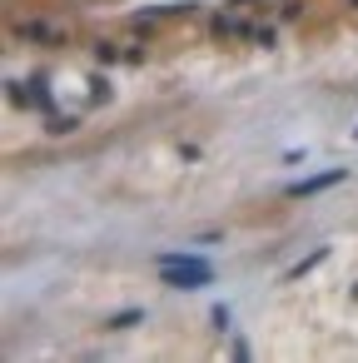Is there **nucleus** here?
<instances>
[{
    "instance_id": "1",
    "label": "nucleus",
    "mask_w": 358,
    "mask_h": 363,
    "mask_svg": "<svg viewBox=\"0 0 358 363\" xmlns=\"http://www.w3.org/2000/svg\"><path fill=\"white\" fill-rule=\"evenodd\" d=\"M160 274H164L174 289H204V284L214 279V269H209L204 259H179V254H164V259H160Z\"/></svg>"
},
{
    "instance_id": "2",
    "label": "nucleus",
    "mask_w": 358,
    "mask_h": 363,
    "mask_svg": "<svg viewBox=\"0 0 358 363\" xmlns=\"http://www.w3.org/2000/svg\"><path fill=\"white\" fill-rule=\"evenodd\" d=\"M338 179H343V169H328V174H313V179L293 184L289 194H318V189H328V184H338Z\"/></svg>"
}]
</instances>
